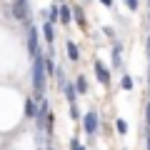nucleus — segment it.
I'll use <instances>...</instances> for the list:
<instances>
[{"label":"nucleus","mask_w":150,"mask_h":150,"mask_svg":"<svg viewBox=\"0 0 150 150\" xmlns=\"http://www.w3.org/2000/svg\"><path fill=\"white\" fill-rule=\"evenodd\" d=\"M65 53H68V58L73 60V63H75L78 58H80V50H78V45H75V43H70V40H68V45H65Z\"/></svg>","instance_id":"6e6552de"},{"label":"nucleus","mask_w":150,"mask_h":150,"mask_svg":"<svg viewBox=\"0 0 150 150\" xmlns=\"http://www.w3.org/2000/svg\"><path fill=\"white\" fill-rule=\"evenodd\" d=\"M70 18H73V15H70V8H68V5H63V8H60V23H65V25H68Z\"/></svg>","instance_id":"9d476101"},{"label":"nucleus","mask_w":150,"mask_h":150,"mask_svg":"<svg viewBox=\"0 0 150 150\" xmlns=\"http://www.w3.org/2000/svg\"><path fill=\"white\" fill-rule=\"evenodd\" d=\"M100 3H103V5H108V8L112 5V0H100Z\"/></svg>","instance_id":"412c9836"},{"label":"nucleus","mask_w":150,"mask_h":150,"mask_svg":"<svg viewBox=\"0 0 150 150\" xmlns=\"http://www.w3.org/2000/svg\"><path fill=\"white\" fill-rule=\"evenodd\" d=\"M95 73H98V80H100L103 85H108V83H110V70H108L100 60H95Z\"/></svg>","instance_id":"423d86ee"},{"label":"nucleus","mask_w":150,"mask_h":150,"mask_svg":"<svg viewBox=\"0 0 150 150\" xmlns=\"http://www.w3.org/2000/svg\"><path fill=\"white\" fill-rule=\"evenodd\" d=\"M63 93H65V100L70 103V105H73L75 103V98H78V85H75V83H65V88H63Z\"/></svg>","instance_id":"0eeeda50"},{"label":"nucleus","mask_w":150,"mask_h":150,"mask_svg":"<svg viewBox=\"0 0 150 150\" xmlns=\"http://www.w3.org/2000/svg\"><path fill=\"white\" fill-rule=\"evenodd\" d=\"M83 128H85L88 135H95L98 133V112L95 110L85 112V118H83Z\"/></svg>","instance_id":"20e7f679"},{"label":"nucleus","mask_w":150,"mask_h":150,"mask_svg":"<svg viewBox=\"0 0 150 150\" xmlns=\"http://www.w3.org/2000/svg\"><path fill=\"white\" fill-rule=\"evenodd\" d=\"M120 85H123L125 90H133V78H130V75H123V80H120Z\"/></svg>","instance_id":"4468645a"},{"label":"nucleus","mask_w":150,"mask_h":150,"mask_svg":"<svg viewBox=\"0 0 150 150\" xmlns=\"http://www.w3.org/2000/svg\"><path fill=\"white\" fill-rule=\"evenodd\" d=\"M115 128H118V133H120V135L128 133V123H125V120H118V123H115Z\"/></svg>","instance_id":"2eb2a0df"},{"label":"nucleus","mask_w":150,"mask_h":150,"mask_svg":"<svg viewBox=\"0 0 150 150\" xmlns=\"http://www.w3.org/2000/svg\"><path fill=\"white\" fill-rule=\"evenodd\" d=\"M75 85H78V90H80V93H88V80H85V75H78Z\"/></svg>","instance_id":"9b49d317"},{"label":"nucleus","mask_w":150,"mask_h":150,"mask_svg":"<svg viewBox=\"0 0 150 150\" xmlns=\"http://www.w3.org/2000/svg\"><path fill=\"white\" fill-rule=\"evenodd\" d=\"M45 73H48V75H55V73H58V70H55L53 58H48V60H45Z\"/></svg>","instance_id":"ddd939ff"},{"label":"nucleus","mask_w":150,"mask_h":150,"mask_svg":"<svg viewBox=\"0 0 150 150\" xmlns=\"http://www.w3.org/2000/svg\"><path fill=\"white\" fill-rule=\"evenodd\" d=\"M38 112H40V105H38V100L30 95V98L25 100V118H28V120H35Z\"/></svg>","instance_id":"39448f33"},{"label":"nucleus","mask_w":150,"mask_h":150,"mask_svg":"<svg viewBox=\"0 0 150 150\" xmlns=\"http://www.w3.org/2000/svg\"><path fill=\"white\" fill-rule=\"evenodd\" d=\"M75 23H78V25H80V28H85V15H83V10H80V8H75Z\"/></svg>","instance_id":"f8f14e48"},{"label":"nucleus","mask_w":150,"mask_h":150,"mask_svg":"<svg viewBox=\"0 0 150 150\" xmlns=\"http://www.w3.org/2000/svg\"><path fill=\"white\" fill-rule=\"evenodd\" d=\"M145 45H148V63H150V35H148V43ZM148 83H150V73H148Z\"/></svg>","instance_id":"aec40b11"},{"label":"nucleus","mask_w":150,"mask_h":150,"mask_svg":"<svg viewBox=\"0 0 150 150\" xmlns=\"http://www.w3.org/2000/svg\"><path fill=\"white\" fill-rule=\"evenodd\" d=\"M38 30L35 28H28V58L30 60H35V58H40V40H38Z\"/></svg>","instance_id":"f03ea898"},{"label":"nucleus","mask_w":150,"mask_h":150,"mask_svg":"<svg viewBox=\"0 0 150 150\" xmlns=\"http://www.w3.org/2000/svg\"><path fill=\"white\" fill-rule=\"evenodd\" d=\"M148 150H150V130H148Z\"/></svg>","instance_id":"4be33fe9"},{"label":"nucleus","mask_w":150,"mask_h":150,"mask_svg":"<svg viewBox=\"0 0 150 150\" xmlns=\"http://www.w3.org/2000/svg\"><path fill=\"white\" fill-rule=\"evenodd\" d=\"M145 123H148V130H150V103H148V108H145Z\"/></svg>","instance_id":"6ab92c4d"},{"label":"nucleus","mask_w":150,"mask_h":150,"mask_svg":"<svg viewBox=\"0 0 150 150\" xmlns=\"http://www.w3.org/2000/svg\"><path fill=\"white\" fill-rule=\"evenodd\" d=\"M8 15H13L15 20H28V13H30V8H28V0H13L10 10H5Z\"/></svg>","instance_id":"7ed1b4c3"},{"label":"nucleus","mask_w":150,"mask_h":150,"mask_svg":"<svg viewBox=\"0 0 150 150\" xmlns=\"http://www.w3.org/2000/svg\"><path fill=\"white\" fill-rule=\"evenodd\" d=\"M70 118H73V120H78V118H80V110L75 108V103H73V105H70Z\"/></svg>","instance_id":"f3484780"},{"label":"nucleus","mask_w":150,"mask_h":150,"mask_svg":"<svg viewBox=\"0 0 150 150\" xmlns=\"http://www.w3.org/2000/svg\"><path fill=\"white\" fill-rule=\"evenodd\" d=\"M70 148H73V150H85L80 143H78V140H70Z\"/></svg>","instance_id":"a211bd4d"},{"label":"nucleus","mask_w":150,"mask_h":150,"mask_svg":"<svg viewBox=\"0 0 150 150\" xmlns=\"http://www.w3.org/2000/svg\"><path fill=\"white\" fill-rule=\"evenodd\" d=\"M123 3L130 8V10H138V5H140V0H123Z\"/></svg>","instance_id":"dca6fc26"},{"label":"nucleus","mask_w":150,"mask_h":150,"mask_svg":"<svg viewBox=\"0 0 150 150\" xmlns=\"http://www.w3.org/2000/svg\"><path fill=\"white\" fill-rule=\"evenodd\" d=\"M43 38H45V40H48V43H53V38H55L53 23H45V25H43Z\"/></svg>","instance_id":"1a4fd4ad"},{"label":"nucleus","mask_w":150,"mask_h":150,"mask_svg":"<svg viewBox=\"0 0 150 150\" xmlns=\"http://www.w3.org/2000/svg\"><path fill=\"white\" fill-rule=\"evenodd\" d=\"M45 60L35 58L33 60V90H35V100H43V90H45Z\"/></svg>","instance_id":"f257e3e1"}]
</instances>
